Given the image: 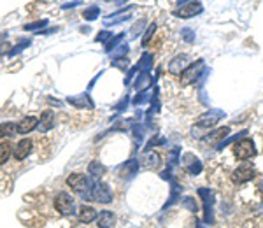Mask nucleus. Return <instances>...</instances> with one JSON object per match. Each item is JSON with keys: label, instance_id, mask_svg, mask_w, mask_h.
Segmentation results:
<instances>
[{"label": "nucleus", "instance_id": "3", "mask_svg": "<svg viewBox=\"0 0 263 228\" xmlns=\"http://www.w3.org/2000/svg\"><path fill=\"white\" fill-rule=\"evenodd\" d=\"M223 118H226V113L221 109H210L207 113H204L200 118L197 119V125L195 127L202 128V130H210L212 127H216Z\"/></svg>", "mask_w": 263, "mask_h": 228}, {"label": "nucleus", "instance_id": "22", "mask_svg": "<svg viewBox=\"0 0 263 228\" xmlns=\"http://www.w3.org/2000/svg\"><path fill=\"white\" fill-rule=\"evenodd\" d=\"M130 9H132V5H128L127 9H121L119 13L113 14V16H107V18H105L104 25H105V26H111V25H116V23H121L123 19H128L127 11H130Z\"/></svg>", "mask_w": 263, "mask_h": 228}, {"label": "nucleus", "instance_id": "39", "mask_svg": "<svg viewBox=\"0 0 263 228\" xmlns=\"http://www.w3.org/2000/svg\"><path fill=\"white\" fill-rule=\"evenodd\" d=\"M142 26H144V21H142V19H140V21H137L135 25H133V28L130 30V34H132V37H133V39H135L137 35H139V30H142Z\"/></svg>", "mask_w": 263, "mask_h": 228}, {"label": "nucleus", "instance_id": "9", "mask_svg": "<svg viewBox=\"0 0 263 228\" xmlns=\"http://www.w3.org/2000/svg\"><path fill=\"white\" fill-rule=\"evenodd\" d=\"M202 11H204V4H202V2H186V4H183L181 7L174 9L172 14H174L175 18H181V19H188V18L200 14Z\"/></svg>", "mask_w": 263, "mask_h": 228}, {"label": "nucleus", "instance_id": "2", "mask_svg": "<svg viewBox=\"0 0 263 228\" xmlns=\"http://www.w3.org/2000/svg\"><path fill=\"white\" fill-rule=\"evenodd\" d=\"M204 69H206V63L204 60H197L189 63L186 69L183 70V74H181V84L183 86H188L191 83H197L200 76H204Z\"/></svg>", "mask_w": 263, "mask_h": 228}, {"label": "nucleus", "instance_id": "19", "mask_svg": "<svg viewBox=\"0 0 263 228\" xmlns=\"http://www.w3.org/2000/svg\"><path fill=\"white\" fill-rule=\"evenodd\" d=\"M153 84V77L149 76V72H140L139 76H137V81L135 84H133V88H135L137 92L142 93V92H148V88Z\"/></svg>", "mask_w": 263, "mask_h": 228}, {"label": "nucleus", "instance_id": "38", "mask_svg": "<svg viewBox=\"0 0 263 228\" xmlns=\"http://www.w3.org/2000/svg\"><path fill=\"white\" fill-rule=\"evenodd\" d=\"M181 34H183V39L186 40L188 44H191L193 40H195V34H193L191 28H183V32H181Z\"/></svg>", "mask_w": 263, "mask_h": 228}, {"label": "nucleus", "instance_id": "10", "mask_svg": "<svg viewBox=\"0 0 263 228\" xmlns=\"http://www.w3.org/2000/svg\"><path fill=\"white\" fill-rule=\"evenodd\" d=\"M181 162H183L184 169L189 175H198L202 171H204V165H202V160L198 156L191 153H186L181 156Z\"/></svg>", "mask_w": 263, "mask_h": 228}, {"label": "nucleus", "instance_id": "34", "mask_svg": "<svg viewBox=\"0 0 263 228\" xmlns=\"http://www.w3.org/2000/svg\"><path fill=\"white\" fill-rule=\"evenodd\" d=\"M28 44H30V40L23 39L21 42L18 44V46H14V48H16V49H11V51H9V57H14V55H18V53H19V51H23V49H25L26 46H28Z\"/></svg>", "mask_w": 263, "mask_h": 228}, {"label": "nucleus", "instance_id": "26", "mask_svg": "<svg viewBox=\"0 0 263 228\" xmlns=\"http://www.w3.org/2000/svg\"><path fill=\"white\" fill-rule=\"evenodd\" d=\"M13 154V144L11 142H0V165H4Z\"/></svg>", "mask_w": 263, "mask_h": 228}, {"label": "nucleus", "instance_id": "32", "mask_svg": "<svg viewBox=\"0 0 263 228\" xmlns=\"http://www.w3.org/2000/svg\"><path fill=\"white\" fill-rule=\"evenodd\" d=\"M113 67H116V69H121V70H127L128 67H130V60H128L127 57L116 58V60L113 61Z\"/></svg>", "mask_w": 263, "mask_h": 228}, {"label": "nucleus", "instance_id": "36", "mask_svg": "<svg viewBox=\"0 0 263 228\" xmlns=\"http://www.w3.org/2000/svg\"><path fill=\"white\" fill-rule=\"evenodd\" d=\"M148 100H149V93L148 92H142V93H137V96L132 102H133L135 105H140V104H146Z\"/></svg>", "mask_w": 263, "mask_h": 228}, {"label": "nucleus", "instance_id": "42", "mask_svg": "<svg viewBox=\"0 0 263 228\" xmlns=\"http://www.w3.org/2000/svg\"><path fill=\"white\" fill-rule=\"evenodd\" d=\"M79 4H81V2H69V4H63L61 7H63V9H69V7H75V5H79Z\"/></svg>", "mask_w": 263, "mask_h": 228}, {"label": "nucleus", "instance_id": "15", "mask_svg": "<svg viewBox=\"0 0 263 228\" xmlns=\"http://www.w3.org/2000/svg\"><path fill=\"white\" fill-rule=\"evenodd\" d=\"M186 67H188V55H177L169 61V72L174 76H181Z\"/></svg>", "mask_w": 263, "mask_h": 228}, {"label": "nucleus", "instance_id": "17", "mask_svg": "<svg viewBox=\"0 0 263 228\" xmlns=\"http://www.w3.org/2000/svg\"><path fill=\"white\" fill-rule=\"evenodd\" d=\"M67 102H69V104H72V105H75V107H81V109H84V107L92 109V107H93V102H92V98L88 96V93H79V95L69 96V98H67Z\"/></svg>", "mask_w": 263, "mask_h": 228}, {"label": "nucleus", "instance_id": "1", "mask_svg": "<svg viewBox=\"0 0 263 228\" xmlns=\"http://www.w3.org/2000/svg\"><path fill=\"white\" fill-rule=\"evenodd\" d=\"M202 202H204V223H214V191L210 188H198Z\"/></svg>", "mask_w": 263, "mask_h": 228}, {"label": "nucleus", "instance_id": "33", "mask_svg": "<svg viewBox=\"0 0 263 228\" xmlns=\"http://www.w3.org/2000/svg\"><path fill=\"white\" fill-rule=\"evenodd\" d=\"M181 200H183V206L186 207V209L191 210V212H197V202H195V198L184 197V198H181Z\"/></svg>", "mask_w": 263, "mask_h": 228}, {"label": "nucleus", "instance_id": "29", "mask_svg": "<svg viewBox=\"0 0 263 228\" xmlns=\"http://www.w3.org/2000/svg\"><path fill=\"white\" fill-rule=\"evenodd\" d=\"M179 154H181V148H179V146H175L170 153H169V169H170V171H172V167H175L177 163H179V160H181Z\"/></svg>", "mask_w": 263, "mask_h": 228}, {"label": "nucleus", "instance_id": "13", "mask_svg": "<svg viewBox=\"0 0 263 228\" xmlns=\"http://www.w3.org/2000/svg\"><path fill=\"white\" fill-rule=\"evenodd\" d=\"M139 165L144 167V169H149V171H153V169H158V167L162 165V156L154 151H146L139 160Z\"/></svg>", "mask_w": 263, "mask_h": 228}, {"label": "nucleus", "instance_id": "18", "mask_svg": "<svg viewBox=\"0 0 263 228\" xmlns=\"http://www.w3.org/2000/svg\"><path fill=\"white\" fill-rule=\"evenodd\" d=\"M55 127V113L53 111H44L40 114V119H39V130L40 132H48Z\"/></svg>", "mask_w": 263, "mask_h": 228}, {"label": "nucleus", "instance_id": "23", "mask_svg": "<svg viewBox=\"0 0 263 228\" xmlns=\"http://www.w3.org/2000/svg\"><path fill=\"white\" fill-rule=\"evenodd\" d=\"M151 67H153V55H151V53H144V55L140 57L139 63H137V69H139L140 72H149Z\"/></svg>", "mask_w": 263, "mask_h": 228}, {"label": "nucleus", "instance_id": "7", "mask_svg": "<svg viewBox=\"0 0 263 228\" xmlns=\"http://www.w3.org/2000/svg\"><path fill=\"white\" fill-rule=\"evenodd\" d=\"M55 207H56V210L61 216H74V210H75L74 198L70 197L67 191L58 193L56 198H55Z\"/></svg>", "mask_w": 263, "mask_h": 228}, {"label": "nucleus", "instance_id": "35", "mask_svg": "<svg viewBox=\"0 0 263 228\" xmlns=\"http://www.w3.org/2000/svg\"><path fill=\"white\" fill-rule=\"evenodd\" d=\"M111 39H113V32H109V30L100 32V34L95 37L96 42H107V40H111Z\"/></svg>", "mask_w": 263, "mask_h": 228}, {"label": "nucleus", "instance_id": "43", "mask_svg": "<svg viewBox=\"0 0 263 228\" xmlns=\"http://www.w3.org/2000/svg\"><path fill=\"white\" fill-rule=\"evenodd\" d=\"M258 188H260V191H263V179L258 183Z\"/></svg>", "mask_w": 263, "mask_h": 228}, {"label": "nucleus", "instance_id": "16", "mask_svg": "<svg viewBox=\"0 0 263 228\" xmlns=\"http://www.w3.org/2000/svg\"><path fill=\"white\" fill-rule=\"evenodd\" d=\"M114 223H116V216L111 210H102L96 216V225L98 228H113Z\"/></svg>", "mask_w": 263, "mask_h": 228}, {"label": "nucleus", "instance_id": "25", "mask_svg": "<svg viewBox=\"0 0 263 228\" xmlns=\"http://www.w3.org/2000/svg\"><path fill=\"white\" fill-rule=\"evenodd\" d=\"M16 133V125L13 121H5L0 123V139H7V137H13Z\"/></svg>", "mask_w": 263, "mask_h": 228}, {"label": "nucleus", "instance_id": "31", "mask_svg": "<svg viewBox=\"0 0 263 228\" xmlns=\"http://www.w3.org/2000/svg\"><path fill=\"white\" fill-rule=\"evenodd\" d=\"M154 32H156V23H151V25L148 26V30L144 32V37H142V46H148L149 40H151V37L154 35Z\"/></svg>", "mask_w": 263, "mask_h": 228}, {"label": "nucleus", "instance_id": "8", "mask_svg": "<svg viewBox=\"0 0 263 228\" xmlns=\"http://www.w3.org/2000/svg\"><path fill=\"white\" fill-rule=\"evenodd\" d=\"M254 175H256V169L253 167V163L245 162L233 171L232 181L235 184H244V183H249L251 179H254Z\"/></svg>", "mask_w": 263, "mask_h": 228}, {"label": "nucleus", "instance_id": "40", "mask_svg": "<svg viewBox=\"0 0 263 228\" xmlns=\"http://www.w3.org/2000/svg\"><path fill=\"white\" fill-rule=\"evenodd\" d=\"M137 70H139V69H137V65H135V67H132V69H130V70H128V74H127V77H125V84H127V86H128V84H130V83H132V79L135 77V74H137Z\"/></svg>", "mask_w": 263, "mask_h": 228}, {"label": "nucleus", "instance_id": "6", "mask_svg": "<svg viewBox=\"0 0 263 228\" xmlns=\"http://www.w3.org/2000/svg\"><path fill=\"white\" fill-rule=\"evenodd\" d=\"M65 183H67V186H70L75 193H81V195H84L88 190L92 188V181H90V177L84 175V174H81V172L70 174L69 177H67Z\"/></svg>", "mask_w": 263, "mask_h": 228}, {"label": "nucleus", "instance_id": "14", "mask_svg": "<svg viewBox=\"0 0 263 228\" xmlns=\"http://www.w3.org/2000/svg\"><path fill=\"white\" fill-rule=\"evenodd\" d=\"M37 127H39V118H35V116H25V118L16 125V133L26 135L28 132H34Z\"/></svg>", "mask_w": 263, "mask_h": 228}, {"label": "nucleus", "instance_id": "27", "mask_svg": "<svg viewBox=\"0 0 263 228\" xmlns=\"http://www.w3.org/2000/svg\"><path fill=\"white\" fill-rule=\"evenodd\" d=\"M98 14H100V9H98V5H90V7L84 9L83 18L86 19V21H93V19H96V18H98Z\"/></svg>", "mask_w": 263, "mask_h": 228}, {"label": "nucleus", "instance_id": "11", "mask_svg": "<svg viewBox=\"0 0 263 228\" xmlns=\"http://www.w3.org/2000/svg\"><path fill=\"white\" fill-rule=\"evenodd\" d=\"M228 133H230V128L221 127V128H218V130L207 133L206 137H202L200 142H202V144H206V146H216V148H218V146L228 137Z\"/></svg>", "mask_w": 263, "mask_h": 228}, {"label": "nucleus", "instance_id": "12", "mask_svg": "<svg viewBox=\"0 0 263 228\" xmlns=\"http://www.w3.org/2000/svg\"><path fill=\"white\" fill-rule=\"evenodd\" d=\"M32 146H34V140H32V139H21V140H19V142H18V144L14 146V149H13L14 160H18V162L25 160V158L32 153Z\"/></svg>", "mask_w": 263, "mask_h": 228}, {"label": "nucleus", "instance_id": "4", "mask_svg": "<svg viewBox=\"0 0 263 228\" xmlns=\"http://www.w3.org/2000/svg\"><path fill=\"white\" fill-rule=\"evenodd\" d=\"M90 198H93L95 202H98V204H111L114 198L113 191H111V188L107 186L105 183H95L92 184V188H90V195H88Z\"/></svg>", "mask_w": 263, "mask_h": 228}, {"label": "nucleus", "instance_id": "21", "mask_svg": "<svg viewBox=\"0 0 263 228\" xmlns=\"http://www.w3.org/2000/svg\"><path fill=\"white\" fill-rule=\"evenodd\" d=\"M119 171L123 172V177H133V175L137 174V171H139V160H130V162L123 163L121 167H119Z\"/></svg>", "mask_w": 263, "mask_h": 228}, {"label": "nucleus", "instance_id": "20", "mask_svg": "<svg viewBox=\"0 0 263 228\" xmlns=\"http://www.w3.org/2000/svg\"><path fill=\"white\" fill-rule=\"evenodd\" d=\"M96 216H98V212H96L93 207H90V206L79 207V219H81L83 223H92V221L96 219Z\"/></svg>", "mask_w": 263, "mask_h": 228}, {"label": "nucleus", "instance_id": "24", "mask_svg": "<svg viewBox=\"0 0 263 228\" xmlns=\"http://www.w3.org/2000/svg\"><path fill=\"white\" fill-rule=\"evenodd\" d=\"M88 174L92 175V177H102V175L105 174V167L102 165L98 160H93V162H90V165H88Z\"/></svg>", "mask_w": 263, "mask_h": 228}, {"label": "nucleus", "instance_id": "5", "mask_svg": "<svg viewBox=\"0 0 263 228\" xmlns=\"http://www.w3.org/2000/svg\"><path fill=\"white\" fill-rule=\"evenodd\" d=\"M233 154H235L239 160H249L256 154V146H254V140L253 139H244L237 140L235 146H233Z\"/></svg>", "mask_w": 263, "mask_h": 228}, {"label": "nucleus", "instance_id": "28", "mask_svg": "<svg viewBox=\"0 0 263 228\" xmlns=\"http://www.w3.org/2000/svg\"><path fill=\"white\" fill-rule=\"evenodd\" d=\"M123 39H125V34H118L116 37H113L111 40H107V42H105V53H113L114 49H116V46H118Z\"/></svg>", "mask_w": 263, "mask_h": 228}, {"label": "nucleus", "instance_id": "41", "mask_svg": "<svg viewBox=\"0 0 263 228\" xmlns=\"http://www.w3.org/2000/svg\"><path fill=\"white\" fill-rule=\"evenodd\" d=\"M128 100H130V98H128V96H125V98H123V100L119 102V105H116V111H121V109H125V105L128 104Z\"/></svg>", "mask_w": 263, "mask_h": 228}, {"label": "nucleus", "instance_id": "30", "mask_svg": "<svg viewBox=\"0 0 263 228\" xmlns=\"http://www.w3.org/2000/svg\"><path fill=\"white\" fill-rule=\"evenodd\" d=\"M44 26H48V19H39V21H34V23H26V25L23 26V30L37 32L40 30V28H44Z\"/></svg>", "mask_w": 263, "mask_h": 228}, {"label": "nucleus", "instance_id": "37", "mask_svg": "<svg viewBox=\"0 0 263 228\" xmlns=\"http://www.w3.org/2000/svg\"><path fill=\"white\" fill-rule=\"evenodd\" d=\"M127 53H128V44L125 46V44H121V46H118V48L114 49L113 55L116 58H123V57H127Z\"/></svg>", "mask_w": 263, "mask_h": 228}]
</instances>
